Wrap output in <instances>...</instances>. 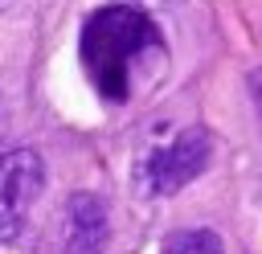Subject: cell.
Masks as SVG:
<instances>
[{"instance_id":"6da1fadb","label":"cell","mask_w":262,"mask_h":254,"mask_svg":"<svg viewBox=\"0 0 262 254\" xmlns=\"http://www.w3.org/2000/svg\"><path fill=\"white\" fill-rule=\"evenodd\" d=\"M164 61V37L156 20L135 4H111L82 25V66L106 102H127L143 74Z\"/></svg>"},{"instance_id":"3957f363","label":"cell","mask_w":262,"mask_h":254,"mask_svg":"<svg viewBox=\"0 0 262 254\" xmlns=\"http://www.w3.org/2000/svg\"><path fill=\"white\" fill-rule=\"evenodd\" d=\"M209 156H213V139H209V131H201V127L180 131L168 147H156V152L147 156V164H143V172H147V188L160 193V197L184 188L188 180H196V176L205 172Z\"/></svg>"},{"instance_id":"7a4b0ae2","label":"cell","mask_w":262,"mask_h":254,"mask_svg":"<svg viewBox=\"0 0 262 254\" xmlns=\"http://www.w3.org/2000/svg\"><path fill=\"white\" fill-rule=\"evenodd\" d=\"M45 188V160L33 147H12L0 156V238H20L33 201Z\"/></svg>"},{"instance_id":"277c9868","label":"cell","mask_w":262,"mask_h":254,"mask_svg":"<svg viewBox=\"0 0 262 254\" xmlns=\"http://www.w3.org/2000/svg\"><path fill=\"white\" fill-rule=\"evenodd\" d=\"M102 238H106L102 201L90 193H74L70 205L61 209L57 229L37 246V254H102Z\"/></svg>"},{"instance_id":"5b68a950","label":"cell","mask_w":262,"mask_h":254,"mask_svg":"<svg viewBox=\"0 0 262 254\" xmlns=\"http://www.w3.org/2000/svg\"><path fill=\"white\" fill-rule=\"evenodd\" d=\"M164 254H225V250L213 229H176L172 238H164Z\"/></svg>"},{"instance_id":"52a82bcc","label":"cell","mask_w":262,"mask_h":254,"mask_svg":"<svg viewBox=\"0 0 262 254\" xmlns=\"http://www.w3.org/2000/svg\"><path fill=\"white\" fill-rule=\"evenodd\" d=\"M0 4H4V0H0Z\"/></svg>"},{"instance_id":"8992f818","label":"cell","mask_w":262,"mask_h":254,"mask_svg":"<svg viewBox=\"0 0 262 254\" xmlns=\"http://www.w3.org/2000/svg\"><path fill=\"white\" fill-rule=\"evenodd\" d=\"M250 86H254V94H258V102H262V70H258V74L250 78Z\"/></svg>"}]
</instances>
